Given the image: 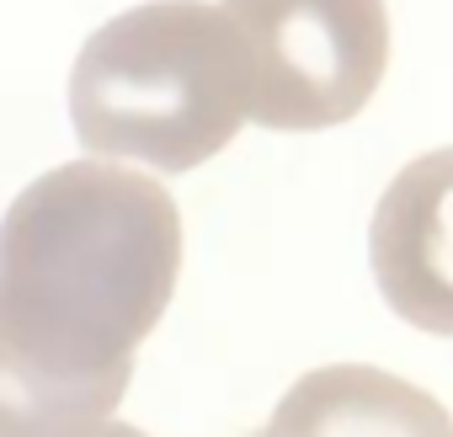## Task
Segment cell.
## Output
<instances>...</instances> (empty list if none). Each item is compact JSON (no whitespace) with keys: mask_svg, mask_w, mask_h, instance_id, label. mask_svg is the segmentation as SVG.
<instances>
[{"mask_svg":"<svg viewBox=\"0 0 453 437\" xmlns=\"http://www.w3.org/2000/svg\"><path fill=\"white\" fill-rule=\"evenodd\" d=\"M181 278V213L123 160H70L0 218V331L59 373L134 368Z\"/></svg>","mask_w":453,"mask_h":437,"instance_id":"6da1fadb","label":"cell"},{"mask_svg":"<svg viewBox=\"0 0 453 437\" xmlns=\"http://www.w3.org/2000/svg\"><path fill=\"white\" fill-rule=\"evenodd\" d=\"M75 139L102 160L181 176L251 123L246 49L213 0H150L102 22L70 70Z\"/></svg>","mask_w":453,"mask_h":437,"instance_id":"7a4b0ae2","label":"cell"},{"mask_svg":"<svg viewBox=\"0 0 453 437\" xmlns=\"http://www.w3.org/2000/svg\"><path fill=\"white\" fill-rule=\"evenodd\" d=\"M230 12L251 123L273 134H320L357 118L389 70L384 0H219Z\"/></svg>","mask_w":453,"mask_h":437,"instance_id":"3957f363","label":"cell"},{"mask_svg":"<svg viewBox=\"0 0 453 437\" xmlns=\"http://www.w3.org/2000/svg\"><path fill=\"white\" fill-rule=\"evenodd\" d=\"M368 262L384 304L432 336H453V144L416 155L379 197Z\"/></svg>","mask_w":453,"mask_h":437,"instance_id":"277c9868","label":"cell"},{"mask_svg":"<svg viewBox=\"0 0 453 437\" xmlns=\"http://www.w3.org/2000/svg\"><path fill=\"white\" fill-rule=\"evenodd\" d=\"M257 437H453V416L389 368L326 363L288 384Z\"/></svg>","mask_w":453,"mask_h":437,"instance_id":"5b68a950","label":"cell"},{"mask_svg":"<svg viewBox=\"0 0 453 437\" xmlns=\"http://www.w3.org/2000/svg\"><path fill=\"white\" fill-rule=\"evenodd\" d=\"M128 379L134 368L59 373L0 331V437H70L91 421H107L128 395Z\"/></svg>","mask_w":453,"mask_h":437,"instance_id":"8992f818","label":"cell"},{"mask_svg":"<svg viewBox=\"0 0 453 437\" xmlns=\"http://www.w3.org/2000/svg\"><path fill=\"white\" fill-rule=\"evenodd\" d=\"M70 437H150V432H139V426H128V421H91V426H81V432H70Z\"/></svg>","mask_w":453,"mask_h":437,"instance_id":"52a82bcc","label":"cell"}]
</instances>
